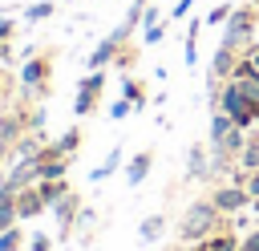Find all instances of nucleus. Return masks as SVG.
<instances>
[{
  "mask_svg": "<svg viewBox=\"0 0 259 251\" xmlns=\"http://www.w3.org/2000/svg\"><path fill=\"white\" fill-rule=\"evenodd\" d=\"M12 247H16V231H4L0 235V251H12Z\"/></svg>",
  "mask_w": 259,
  "mask_h": 251,
  "instance_id": "nucleus-14",
  "label": "nucleus"
},
{
  "mask_svg": "<svg viewBox=\"0 0 259 251\" xmlns=\"http://www.w3.org/2000/svg\"><path fill=\"white\" fill-rule=\"evenodd\" d=\"M243 202H247L243 190H219V194H214V206H219V211H239Z\"/></svg>",
  "mask_w": 259,
  "mask_h": 251,
  "instance_id": "nucleus-5",
  "label": "nucleus"
},
{
  "mask_svg": "<svg viewBox=\"0 0 259 251\" xmlns=\"http://www.w3.org/2000/svg\"><path fill=\"white\" fill-rule=\"evenodd\" d=\"M243 247H247V251H259V235H251V239H247Z\"/></svg>",
  "mask_w": 259,
  "mask_h": 251,
  "instance_id": "nucleus-19",
  "label": "nucleus"
},
{
  "mask_svg": "<svg viewBox=\"0 0 259 251\" xmlns=\"http://www.w3.org/2000/svg\"><path fill=\"white\" fill-rule=\"evenodd\" d=\"M130 113V101H113V117H125Z\"/></svg>",
  "mask_w": 259,
  "mask_h": 251,
  "instance_id": "nucleus-16",
  "label": "nucleus"
},
{
  "mask_svg": "<svg viewBox=\"0 0 259 251\" xmlns=\"http://www.w3.org/2000/svg\"><path fill=\"white\" fill-rule=\"evenodd\" d=\"M243 166H251V170L259 166V146H247V154H243Z\"/></svg>",
  "mask_w": 259,
  "mask_h": 251,
  "instance_id": "nucleus-12",
  "label": "nucleus"
},
{
  "mask_svg": "<svg viewBox=\"0 0 259 251\" xmlns=\"http://www.w3.org/2000/svg\"><path fill=\"white\" fill-rule=\"evenodd\" d=\"M117 162H121V150H113V154L105 158V166H97V170H93V182H101L105 174H113V166H117Z\"/></svg>",
  "mask_w": 259,
  "mask_h": 251,
  "instance_id": "nucleus-8",
  "label": "nucleus"
},
{
  "mask_svg": "<svg viewBox=\"0 0 259 251\" xmlns=\"http://www.w3.org/2000/svg\"><path fill=\"white\" fill-rule=\"evenodd\" d=\"M214 211H219V206H214V198H210V202H194V206L186 211L182 227H178V231H182V239H198V235H206V231H210V223H214Z\"/></svg>",
  "mask_w": 259,
  "mask_h": 251,
  "instance_id": "nucleus-2",
  "label": "nucleus"
},
{
  "mask_svg": "<svg viewBox=\"0 0 259 251\" xmlns=\"http://www.w3.org/2000/svg\"><path fill=\"white\" fill-rule=\"evenodd\" d=\"M8 223H12V202H8V194L0 198V231H8Z\"/></svg>",
  "mask_w": 259,
  "mask_h": 251,
  "instance_id": "nucleus-10",
  "label": "nucleus"
},
{
  "mask_svg": "<svg viewBox=\"0 0 259 251\" xmlns=\"http://www.w3.org/2000/svg\"><path fill=\"white\" fill-rule=\"evenodd\" d=\"M190 4H194V0H178V8H174V20H178V16H186V12H190Z\"/></svg>",
  "mask_w": 259,
  "mask_h": 251,
  "instance_id": "nucleus-17",
  "label": "nucleus"
},
{
  "mask_svg": "<svg viewBox=\"0 0 259 251\" xmlns=\"http://www.w3.org/2000/svg\"><path fill=\"white\" fill-rule=\"evenodd\" d=\"M53 12V4H36V8H28V16H49Z\"/></svg>",
  "mask_w": 259,
  "mask_h": 251,
  "instance_id": "nucleus-15",
  "label": "nucleus"
},
{
  "mask_svg": "<svg viewBox=\"0 0 259 251\" xmlns=\"http://www.w3.org/2000/svg\"><path fill=\"white\" fill-rule=\"evenodd\" d=\"M243 251H247V247H243Z\"/></svg>",
  "mask_w": 259,
  "mask_h": 251,
  "instance_id": "nucleus-22",
  "label": "nucleus"
},
{
  "mask_svg": "<svg viewBox=\"0 0 259 251\" xmlns=\"http://www.w3.org/2000/svg\"><path fill=\"white\" fill-rule=\"evenodd\" d=\"M32 251H49V239H45V235H36V239H32Z\"/></svg>",
  "mask_w": 259,
  "mask_h": 251,
  "instance_id": "nucleus-18",
  "label": "nucleus"
},
{
  "mask_svg": "<svg viewBox=\"0 0 259 251\" xmlns=\"http://www.w3.org/2000/svg\"><path fill=\"white\" fill-rule=\"evenodd\" d=\"M247 32H251V20H247L243 12H231V28H227V36H223V49H235Z\"/></svg>",
  "mask_w": 259,
  "mask_h": 251,
  "instance_id": "nucleus-3",
  "label": "nucleus"
},
{
  "mask_svg": "<svg viewBox=\"0 0 259 251\" xmlns=\"http://www.w3.org/2000/svg\"><path fill=\"white\" fill-rule=\"evenodd\" d=\"M198 251H235V243L231 239H214V243H202Z\"/></svg>",
  "mask_w": 259,
  "mask_h": 251,
  "instance_id": "nucleus-11",
  "label": "nucleus"
},
{
  "mask_svg": "<svg viewBox=\"0 0 259 251\" xmlns=\"http://www.w3.org/2000/svg\"><path fill=\"white\" fill-rule=\"evenodd\" d=\"M255 65H259V53H255Z\"/></svg>",
  "mask_w": 259,
  "mask_h": 251,
  "instance_id": "nucleus-21",
  "label": "nucleus"
},
{
  "mask_svg": "<svg viewBox=\"0 0 259 251\" xmlns=\"http://www.w3.org/2000/svg\"><path fill=\"white\" fill-rule=\"evenodd\" d=\"M251 194H259V178H251Z\"/></svg>",
  "mask_w": 259,
  "mask_h": 251,
  "instance_id": "nucleus-20",
  "label": "nucleus"
},
{
  "mask_svg": "<svg viewBox=\"0 0 259 251\" xmlns=\"http://www.w3.org/2000/svg\"><path fill=\"white\" fill-rule=\"evenodd\" d=\"M113 45H117V36H105V40H101V49L89 57V65H93V69H97V65H105V61L113 57Z\"/></svg>",
  "mask_w": 259,
  "mask_h": 251,
  "instance_id": "nucleus-7",
  "label": "nucleus"
},
{
  "mask_svg": "<svg viewBox=\"0 0 259 251\" xmlns=\"http://www.w3.org/2000/svg\"><path fill=\"white\" fill-rule=\"evenodd\" d=\"M227 16H231V4H223V8H214V12L206 16V20H210V24H219V20H227Z\"/></svg>",
  "mask_w": 259,
  "mask_h": 251,
  "instance_id": "nucleus-13",
  "label": "nucleus"
},
{
  "mask_svg": "<svg viewBox=\"0 0 259 251\" xmlns=\"http://www.w3.org/2000/svg\"><path fill=\"white\" fill-rule=\"evenodd\" d=\"M158 231H162V215H154V219H146V223H142V239H154Z\"/></svg>",
  "mask_w": 259,
  "mask_h": 251,
  "instance_id": "nucleus-9",
  "label": "nucleus"
},
{
  "mask_svg": "<svg viewBox=\"0 0 259 251\" xmlns=\"http://www.w3.org/2000/svg\"><path fill=\"white\" fill-rule=\"evenodd\" d=\"M97 89H101V73H93V77L81 85V97H77V113H85V109L93 105V93H97Z\"/></svg>",
  "mask_w": 259,
  "mask_h": 251,
  "instance_id": "nucleus-4",
  "label": "nucleus"
},
{
  "mask_svg": "<svg viewBox=\"0 0 259 251\" xmlns=\"http://www.w3.org/2000/svg\"><path fill=\"white\" fill-rule=\"evenodd\" d=\"M223 113H231L235 126H251V121L259 117V85L235 77V81L223 89Z\"/></svg>",
  "mask_w": 259,
  "mask_h": 251,
  "instance_id": "nucleus-1",
  "label": "nucleus"
},
{
  "mask_svg": "<svg viewBox=\"0 0 259 251\" xmlns=\"http://www.w3.org/2000/svg\"><path fill=\"white\" fill-rule=\"evenodd\" d=\"M146 170H150V154H138V158L130 162V186H138V182L146 178Z\"/></svg>",
  "mask_w": 259,
  "mask_h": 251,
  "instance_id": "nucleus-6",
  "label": "nucleus"
}]
</instances>
